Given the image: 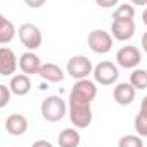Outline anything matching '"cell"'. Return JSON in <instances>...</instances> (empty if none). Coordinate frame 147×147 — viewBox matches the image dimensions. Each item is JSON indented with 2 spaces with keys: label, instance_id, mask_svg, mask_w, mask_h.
I'll return each mask as SVG.
<instances>
[{
  "label": "cell",
  "instance_id": "cell-11",
  "mask_svg": "<svg viewBox=\"0 0 147 147\" xmlns=\"http://www.w3.org/2000/svg\"><path fill=\"white\" fill-rule=\"evenodd\" d=\"M135 34V22L132 21H113L111 22V36L118 41H128Z\"/></svg>",
  "mask_w": 147,
  "mask_h": 147
},
{
  "label": "cell",
  "instance_id": "cell-15",
  "mask_svg": "<svg viewBox=\"0 0 147 147\" xmlns=\"http://www.w3.org/2000/svg\"><path fill=\"white\" fill-rule=\"evenodd\" d=\"M38 75H39L43 80H46V82H62L63 77H65L63 70H62L57 63H50V62H48V63H41Z\"/></svg>",
  "mask_w": 147,
  "mask_h": 147
},
{
  "label": "cell",
  "instance_id": "cell-20",
  "mask_svg": "<svg viewBox=\"0 0 147 147\" xmlns=\"http://www.w3.org/2000/svg\"><path fill=\"white\" fill-rule=\"evenodd\" d=\"M118 147H144L142 144V137L140 135H123L120 140H118Z\"/></svg>",
  "mask_w": 147,
  "mask_h": 147
},
{
  "label": "cell",
  "instance_id": "cell-5",
  "mask_svg": "<svg viewBox=\"0 0 147 147\" xmlns=\"http://www.w3.org/2000/svg\"><path fill=\"white\" fill-rule=\"evenodd\" d=\"M92 69L94 67H92L91 60L87 57H84V55H75L67 62V74L72 79H77V80L87 79L89 74H92Z\"/></svg>",
  "mask_w": 147,
  "mask_h": 147
},
{
  "label": "cell",
  "instance_id": "cell-18",
  "mask_svg": "<svg viewBox=\"0 0 147 147\" xmlns=\"http://www.w3.org/2000/svg\"><path fill=\"white\" fill-rule=\"evenodd\" d=\"M135 91H144L147 89V70L144 69H135L134 72L130 74V80H128Z\"/></svg>",
  "mask_w": 147,
  "mask_h": 147
},
{
  "label": "cell",
  "instance_id": "cell-19",
  "mask_svg": "<svg viewBox=\"0 0 147 147\" xmlns=\"http://www.w3.org/2000/svg\"><path fill=\"white\" fill-rule=\"evenodd\" d=\"M135 17V7L128 3H121L113 12V21H132Z\"/></svg>",
  "mask_w": 147,
  "mask_h": 147
},
{
  "label": "cell",
  "instance_id": "cell-3",
  "mask_svg": "<svg viewBox=\"0 0 147 147\" xmlns=\"http://www.w3.org/2000/svg\"><path fill=\"white\" fill-rule=\"evenodd\" d=\"M92 75H94V80L96 84H101V86H111L118 80L120 77V70L118 67L113 63V62H99L94 69H92Z\"/></svg>",
  "mask_w": 147,
  "mask_h": 147
},
{
  "label": "cell",
  "instance_id": "cell-28",
  "mask_svg": "<svg viewBox=\"0 0 147 147\" xmlns=\"http://www.w3.org/2000/svg\"><path fill=\"white\" fill-rule=\"evenodd\" d=\"M134 5H147V0H130Z\"/></svg>",
  "mask_w": 147,
  "mask_h": 147
},
{
  "label": "cell",
  "instance_id": "cell-1",
  "mask_svg": "<svg viewBox=\"0 0 147 147\" xmlns=\"http://www.w3.org/2000/svg\"><path fill=\"white\" fill-rule=\"evenodd\" d=\"M69 118L74 127L77 128H87L92 121V110L91 101L69 96Z\"/></svg>",
  "mask_w": 147,
  "mask_h": 147
},
{
  "label": "cell",
  "instance_id": "cell-12",
  "mask_svg": "<svg viewBox=\"0 0 147 147\" xmlns=\"http://www.w3.org/2000/svg\"><path fill=\"white\" fill-rule=\"evenodd\" d=\"M28 128H29V123H28V118L24 115L14 113V115H9L5 120V130L10 135H16V137L24 135L28 132Z\"/></svg>",
  "mask_w": 147,
  "mask_h": 147
},
{
  "label": "cell",
  "instance_id": "cell-23",
  "mask_svg": "<svg viewBox=\"0 0 147 147\" xmlns=\"http://www.w3.org/2000/svg\"><path fill=\"white\" fill-rule=\"evenodd\" d=\"M120 0H96V3L103 9H110V7H115Z\"/></svg>",
  "mask_w": 147,
  "mask_h": 147
},
{
  "label": "cell",
  "instance_id": "cell-10",
  "mask_svg": "<svg viewBox=\"0 0 147 147\" xmlns=\"http://www.w3.org/2000/svg\"><path fill=\"white\" fill-rule=\"evenodd\" d=\"M16 70H17L16 53L7 46H0V75L10 77L12 74H16Z\"/></svg>",
  "mask_w": 147,
  "mask_h": 147
},
{
  "label": "cell",
  "instance_id": "cell-8",
  "mask_svg": "<svg viewBox=\"0 0 147 147\" xmlns=\"http://www.w3.org/2000/svg\"><path fill=\"white\" fill-rule=\"evenodd\" d=\"M70 96L75 98H80V99H86V101H94V98L98 96V87H96V82L89 80V79H80L74 84L72 91H70Z\"/></svg>",
  "mask_w": 147,
  "mask_h": 147
},
{
  "label": "cell",
  "instance_id": "cell-26",
  "mask_svg": "<svg viewBox=\"0 0 147 147\" xmlns=\"http://www.w3.org/2000/svg\"><path fill=\"white\" fill-rule=\"evenodd\" d=\"M139 113H142V115L147 118V96L142 99V105H140V111H139Z\"/></svg>",
  "mask_w": 147,
  "mask_h": 147
},
{
  "label": "cell",
  "instance_id": "cell-7",
  "mask_svg": "<svg viewBox=\"0 0 147 147\" xmlns=\"http://www.w3.org/2000/svg\"><path fill=\"white\" fill-rule=\"evenodd\" d=\"M142 60V55H140V50L137 46H123L118 50L116 53V63L123 69H135Z\"/></svg>",
  "mask_w": 147,
  "mask_h": 147
},
{
  "label": "cell",
  "instance_id": "cell-6",
  "mask_svg": "<svg viewBox=\"0 0 147 147\" xmlns=\"http://www.w3.org/2000/svg\"><path fill=\"white\" fill-rule=\"evenodd\" d=\"M87 45L94 53L105 55V53L111 51V48H113V36L103 29H94L87 36Z\"/></svg>",
  "mask_w": 147,
  "mask_h": 147
},
{
  "label": "cell",
  "instance_id": "cell-2",
  "mask_svg": "<svg viewBox=\"0 0 147 147\" xmlns=\"http://www.w3.org/2000/svg\"><path fill=\"white\" fill-rule=\"evenodd\" d=\"M65 115H67V105L60 96H48L46 99H43V103H41V116L46 121L57 123V121L63 120Z\"/></svg>",
  "mask_w": 147,
  "mask_h": 147
},
{
  "label": "cell",
  "instance_id": "cell-16",
  "mask_svg": "<svg viewBox=\"0 0 147 147\" xmlns=\"http://www.w3.org/2000/svg\"><path fill=\"white\" fill-rule=\"evenodd\" d=\"M80 144V134L75 128H65L58 135V146L60 147H79Z\"/></svg>",
  "mask_w": 147,
  "mask_h": 147
},
{
  "label": "cell",
  "instance_id": "cell-25",
  "mask_svg": "<svg viewBox=\"0 0 147 147\" xmlns=\"http://www.w3.org/2000/svg\"><path fill=\"white\" fill-rule=\"evenodd\" d=\"M31 147H53V146H51L50 142H46V140H36Z\"/></svg>",
  "mask_w": 147,
  "mask_h": 147
},
{
  "label": "cell",
  "instance_id": "cell-29",
  "mask_svg": "<svg viewBox=\"0 0 147 147\" xmlns=\"http://www.w3.org/2000/svg\"><path fill=\"white\" fill-rule=\"evenodd\" d=\"M142 22H144V24L147 26V7H146V10L142 12Z\"/></svg>",
  "mask_w": 147,
  "mask_h": 147
},
{
  "label": "cell",
  "instance_id": "cell-21",
  "mask_svg": "<svg viewBox=\"0 0 147 147\" xmlns=\"http://www.w3.org/2000/svg\"><path fill=\"white\" fill-rule=\"evenodd\" d=\"M134 125H135V132H137V135H140V137H147V118L142 115V113H139V115L135 116Z\"/></svg>",
  "mask_w": 147,
  "mask_h": 147
},
{
  "label": "cell",
  "instance_id": "cell-14",
  "mask_svg": "<svg viewBox=\"0 0 147 147\" xmlns=\"http://www.w3.org/2000/svg\"><path fill=\"white\" fill-rule=\"evenodd\" d=\"M9 89L16 96H26L31 91V79H29V75H26V74H16V75H12Z\"/></svg>",
  "mask_w": 147,
  "mask_h": 147
},
{
  "label": "cell",
  "instance_id": "cell-24",
  "mask_svg": "<svg viewBox=\"0 0 147 147\" xmlns=\"http://www.w3.org/2000/svg\"><path fill=\"white\" fill-rule=\"evenodd\" d=\"M24 3L28 7H31V9H39V7H43L46 3V0H24Z\"/></svg>",
  "mask_w": 147,
  "mask_h": 147
},
{
  "label": "cell",
  "instance_id": "cell-17",
  "mask_svg": "<svg viewBox=\"0 0 147 147\" xmlns=\"http://www.w3.org/2000/svg\"><path fill=\"white\" fill-rule=\"evenodd\" d=\"M16 33H17L16 31V26L9 19H5L3 14H0V45L10 43L16 38Z\"/></svg>",
  "mask_w": 147,
  "mask_h": 147
},
{
  "label": "cell",
  "instance_id": "cell-27",
  "mask_svg": "<svg viewBox=\"0 0 147 147\" xmlns=\"http://www.w3.org/2000/svg\"><path fill=\"white\" fill-rule=\"evenodd\" d=\"M142 50L147 53V33H144V36H142Z\"/></svg>",
  "mask_w": 147,
  "mask_h": 147
},
{
  "label": "cell",
  "instance_id": "cell-13",
  "mask_svg": "<svg viewBox=\"0 0 147 147\" xmlns=\"http://www.w3.org/2000/svg\"><path fill=\"white\" fill-rule=\"evenodd\" d=\"M39 67H41V60H39V57L34 51H26V53L21 55V58H19V69H21L22 74H26L29 77L31 75H38Z\"/></svg>",
  "mask_w": 147,
  "mask_h": 147
},
{
  "label": "cell",
  "instance_id": "cell-4",
  "mask_svg": "<svg viewBox=\"0 0 147 147\" xmlns=\"http://www.w3.org/2000/svg\"><path fill=\"white\" fill-rule=\"evenodd\" d=\"M17 33H19V39H21V43H22L29 51L38 50V48L41 46V43H43V34H41L39 28L34 26V24H31V22L22 24V26L19 28Z\"/></svg>",
  "mask_w": 147,
  "mask_h": 147
},
{
  "label": "cell",
  "instance_id": "cell-9",
  "mask_svg": "<svg viewBox=\"0 0 147 147\" xmlns=\"http://www.w3.org/2000/svg\"><path fill=\"white\" fill-rule=\"evenodd\" d=\"M137 96V91L135 87L130 84V82H120L115 86V91H113V99L116 105L120 106H130L134 103Z\"/></svg>",
  "mask_w": 147,
  "mask_h": 147
},
{
  "label": "cell",
  "instance_id": "cell-22",
  "mask_svg": "<svg viewBox=\"0 0 147 147\" xmlns=\"http://www.w3.org/2000/svg\"><path fill=\"white\" fill-rule=\"evenodd\" d=\"M10 96H12V92H10L9 86H3V84H0V108H5V106L9 105V101H10Z\"/></svg>",
  "mask_w": 147,
  "mask_h": 147
}]
</instances>
